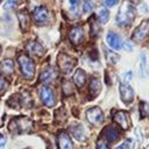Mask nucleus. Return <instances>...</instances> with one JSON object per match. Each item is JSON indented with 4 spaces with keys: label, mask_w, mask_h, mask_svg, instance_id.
<instances>
[{
    "label": "nucleus",
    "mask_w": 149,
    "mask_h": 149,
    "mask_svg": "<svg viewBox=\"0 0 149 149\" xmlns=\"http://www.w3.org/2000/svg\"><path fill=\"white\" fill-rule=\"evenodd\" d=\"M149 35V20L142 21L141 24L134 30L133 33V40L136 42H141Z\"/></svg>",
    "instance_id": "6"
},
{
    "label": "nucleus",
    "mask_w": 149,
    "mask_h": 149,
    "mask_svg": "<svg viewBox=\"0 0 149 149\" xmlns=\"http://www.w3.org/2000/svg\"><path fill=\"white\" fill-rule=\"evenodd\" d=\"M104 5L105 6H114V5H116V1L114 0V1H108V0H106V1H104Z\"/></svg>",
    "instance_id": "35"
},
{
    "label": "nucleus",
    "mask_w": 149,
    "mask_h": 149,
    "mask_svg": "<svg viewBox=\"0 0 149 149\" xmlns=\"http://www.w3.org/2000/svg\"><path fill=\"white\" fill-rule=\"evenodd\" d=\"M134 147H135V142L132 139H127L126 142L119 146L116 149H134Z\"/></svg>",
    "instance_id": "26"
},
{
    "label": "nucleus",
    "mask_w": 149,
    "mask_h": 149,
    "mask_svg": "<svg viewBox=\"0 0 149 149\" xmlns=\"http://www.w3.org/2000/svg\"><path fill=\"white\" fill-rule=\"evenodd\" d=\"M84 13H90L93 9V3L91 1H85L84 2Z\"/></svg>",
    "instance_id": "29"
},
{
    "label": "nucleus",
    "mask_w": 149,
    "mask_h": 149,
    "mask_svg": "<svg viewBox=\"0 0 149 149\" xmlns=\"http://www.w3.org/2000/svg\"><path fill=\"white\" fill-rule=\"evenodd\" d=\"M6 87H7V81H6L2 77H0V92L3 91Z\"/></svg>",
    "instance_id": "30"
},
{
    "label": "nucleus",
    "mask_w": 149,
    "mask_h": 149,
    "mask_svg": "<svg viewBox=\"0 0 149 149\" xmlns=\"http://www.w3.org/2000/svg\"><path fill=\"white\" fill-rule=\"evenodd\" d=\"M26 149H27V148H26Z\"/></svg>",
    "instance_id": "38"
},
{
    "label": "nucleus",
    "mask_w": 149,
    "mask_h": 149,
    "mask_svg": "<svg viewBox=\"0 0 149 149\" xmlns=\"http://www.w3.org/2000/svg\"><path fill=\"white\" fill-rule=\"evenodd\" d=\"M140 111L142 116H149V104L147 101H142L140 105Z\"/></svg>",
    "instance_id": "27"
},
{
    "label": "nucleus",
    "mask_w": 149,
    "mask_h": 149,
    "mask_svg": "<svg viewBox=\"0 0 149 149\" xmlns=\"http://www.w3.org/2000/svg\"><path fill=\"white\" fill-rule=\"evenodd\" d=\"M17 15H19V20H20L21 28H22V29H27V28H28V24H29V17H28L27 13H26V12H20Z\"/></svg>",
    "instance_id": "22"
},
{
    "label": "nucleus",
    "mask_w": 149,
    "mask_h": 149,
    "mask_svg": "<svg viewBox=\"0 0 149 149\" xmlns=\"http://www.w3.org/2000/svg\"><path fill=\"white\" fill-rule=\"evenodd\" d=\"M21 102H22V105L24 106V107H30L31 106V104H33V99L30 98V95L28 94V93H22V95H21Z\"/></svg>",
    "instance_id": "25"
},
{
    "label": "nucleus",
    "mask_w": 149,
    "mask_h": 149,
    "mask_svg": "<svg viewBox=\"0 0 149 149\" xmlns=\"http://www.w3.org/2000/svg\"><path fill=\"white\" fill-rule=\"evenodd\" d=\"M40 97H41L42 102L48 107H51L56 104V97H55L54 90L48 85L42 86L40 88Z\"/></svg>",
    "instance_id": "4"
},
{
    "label": "nucleus",
    "mask_w": 149,
    "mask_h": 149,
    "mask_svg": "<svg viewBox=\"0 0 149 149\" xmlns=\"http://www.w3.org/2000/svg\"><path fill=\"white\" fill-rule=\"evenodd\" d=\"M114 121L122 128V129H128L129 126H130V122H129V116L126 112L123 111H118L114 113V116H113Z\"/></svg>",
    "instance_id": "8"
},
{
    "label": "nucleus",
    "mask_w": 149,
    "mask_h": 149,
    "mask_svg": "<svg viewBox=\"0 0 149 149\" xmlns=\"http://www.w3.org/2000/svg\"><path fill=\"white\" fill-rule=\"evenodd\" d=\"M98 15H99V20H100V22H101V23H106V22L108 21V17H109V13H108V10H107V9H105V8H101V9L99 10Z\"/></svg>",
    "instance_id": "24"
},
{
    "label": "nucleus",
    "mask_w": 149,
    "mask_h": 149,
    "mask_svg": "<svg viewBox=\"0 0 149 149\" xmlns=\"http://www.w3.org/2000/svg\"><path fill=\"white\" fill-rule=\"evenodd\" d=\"M125 49H126L127 51H132V50H133L132 43H130V42H128V41H126V42H125Z\"/></svg>",
    "instance_id": "33"
},
{
    "label": "nucleus",
    "mask_w": 149,
    "mask_h": 149,
    "mask_svg": "<svg viewBox=\"0 0 149 149\" xmlns=\"http://www.w3.org/2000/svg\"><path fill=\"white\" fill-rule=\"evenodd\" d=\"M33 127V121H30V119L24 118V116H20V118H15L10 121L8 128L10 132H15V133H23V132H28Z\"/></svg>",
    "instance_id": "2"
},
{
    "label": "nucleus",
    "mask_w": 149,
    "mask_h": 149,
    "mask_svg": "<svg viewBox=\"0 0 149 149\" xmlns=\"http://www.w3.org/2000/svg\"><path fill=\"white\" fill-rule=\"evenodd\" d=\"M0 54H1V47H0Z\"/></svg>",
    "instance_id": "36"
},
{
    "label": "nucleus",
    "mask_w": 149,
    "mask_h": 149,
    "mask_svg": "<svg viewBox=\"0 0 149 149\" xmlns=\"http://www.w3.org/2000/svg\"><path fill=\"white\" fill-rule=\"evenodd\" d=\"M83 38H84V31H83V29L80 27H74V28L71 29V31H70V40H71V42L74 45L79 44L83 41Z\"/></svg>",
    "instance_id": "12"
},
{
    "label": "nucleus",
    "mask_w": 149,
    "mask_h": 149,
    "mask_svg": "<svg viewBox=\"0 0 149 149\" xmlns=\"http://www.w3.org/2000/svg\"><path fill=\"white\" fill-rule=\"evenodd\" d=\"M56 72H55V70L52 69V68H49V69H47L44 72H42L41 73V77H40V79H41V81H43V83H51L55 78H56Z\"/></svg>",
    "instance_id": "16"
},
{
    "label": "nucleus",
    "mask_w": 149,
    "mask_h": 149,
    "mask_svg": "<svg viewBox=\"0 0 149 149\" xmlns=\"http://www.w3.org/2000/svg\"><path fill=\"white\" fill-rule=\"evenodd\" d=\"M27 49L31 55H35V56H42V54H43L42 45L36 41H30L27 44Z\"/></svg>",
    "instance_id": "15"
},
{
    "label": "nucleus",
    "mask_w": 149,
    "mask_h": 149,
    "mask_svg": "<svg viewBox=\"0 0 149 149\" xmlns=\"http://www.w3.org/2000/svg\"><path fill=\"white\" fill-rule=\"evenodd\" d=\"M6 142H7L6 136H5V135H2V134H0V148H1V147H3V146L6 144Z\"/></svg>",
    "instance_id": "32"
},
{
    "label": "nucleus",
    "mask_w": 149,
    "mask_h": 149,
    "mask_svg": "<svg viewBox=\"0 0 149 149\" xmlns=\"http://www.w3.org/2000/svg\"><path fill=\"white\" fill-rule=\"evenodd\" d=\"M70 132L71 134L78 140V141H81L85 139V133H84V129L80 125H74V126H71L70 127Z\"/></svg>",
    "instance_id": "17"
},
{
    "label": "nucleus",
    "mask_w": 149,
    "mask_h": 149,
    "mask_svg": "<svg viewBox=\"0 0 149 149\" xmlns=\"http://www.w3.org/2000/svg\"><path fill=\"white\" fill-rule=\"evenodd\" d=\"M86 116H87V120L92 125H100L104 120V114H102V112L99 107L88 108L87 112H86Z\"/></svg>",
    "instance_id": "7"
},
{
    "label": "nucleus",
    "mask_w": 149,
    "mask_h": 149,
    "mask_svg": "<svg viewBox=\"0 0 149 149\" xmlns=\"http://www.w3.org/2000/svg\"><path fill=\"white\" fill-rule=\"evenodd\" d=\"M0 71L3 74H6V76L13 74V71H14V63H13V61L8 59V58L2 61L1 64H0Z\"/></svg>",
    "instance_id": "14"
},
{
    "label": "nucleus",
    "mask_w": 149,
    "mask_h": 149,
    "mask_svg": "<svg viewBox=\"0 0 149 149\" xmlns=\"http://www.w3.org/2000/svg\"><path fill=\"white\" fill-rule=\"evenodd\" d=\"M58 141V148L59 149H73V144L69 137V135L65 132H61L57 137Z\"/></svg>",
    "instance_id": "11"
},
{
    "label": "nucleus",
    "mask_w": 149,
    "mask_h": 149,
    "mask_svg": "<svg viewBox=\"0 0 149 149\" xmlns=\"http://www.w3.org/2000/svg\"><path fill=\"white\" fill-rule=\"evenodd\" d=\"M139 72L141 77L147 76V58L146 55L141 54L140 55V59H139Z\"/></svg>",
    "instance_id": "19"
},
{
    "label": "nucleus",
    "mask_w": 149,
    "mask_h": 149,
    "mask_svg": "<svg viewBox=\"0 0 149 149\" xmlns=\"http://www.w3.org/2000/svg\"><path fill=\"white\" fill-rule=\"evenodd\" d=\"M133 78V73L132 71H128V72H125L122 76H121V83L122 85H128V81Z\"/></svg>",
    "instance_id": "28"
},
{
    "label": "nucleus",
    "mask_w": 149,
    "mask_h": 149,
    "mask_svg": "<svg viewBox=\"0 0 149 149\" xmlns=\"http://www.w3.org/2000/svg\"><path fill=\"white\" fill-rule=\"evenodd\" d=\"M120 95L122 101L126 104H130L134 100V90L130 85H120Z\"/></svg>",
    "instance_id": "9"
},
{
    "label": "nucleus",
    "mask_w": 149,
    "mask_h": 149,
    "mask_svg": "<svg viewBox=\"0 0 149 149\" xmlns=\"http://www.w3.org/2000/svg\"><path fill=\"white\" fill-rule=\"evenodd\" d=\"M48 10L45 7H36L33 12V17L37 23H45L48 21Z\"/></svg>",
    "instance_id": "10"
},
{
    "label": "nucleus",
    "mask_w": 149,
    "mask_h": 149,
    "mask_svg": "<svg viewBox=\"0 0 149 149\" xmlns=\"http://www.w3.org/2000/svg\"><path fill=\"white\" fill-rule=\"evenodd\" d=\"M147 149H149V146H148V147H147Z\"/></svg>",
    "instance_id": "37"
},
{
    "label": "nucleus",
    "mask_w": 149,
    "mask_h": 149,
    "mask_svg": "<svg viewBox=\"0 0 149 149\" xmlns=\"http://www.w3.org/2000/svg\"><path fill=\"white\" fill-rule=\"evenodd\" d=\"M17 61H19V64H20V68H21V71L24 76V78L27 79H31L35 74V65H34V62L26 55H20L17 57Z\"/></svg>",
    "instance_id": "3"
},
{
    "label": "nucleus",
    "mask_w": 149,
    "mask_h": 149,
    "mask_svg": "<svg viewBox=\"0 0 149 149\" xmlns=\"http://www.w3.org/2000/svg\"><path fill=\"white\" fill-rule=\"evenodd\" d=\"M16 5H17V2H15V1H8V2L5 3V7L6 8H8V7H15Z\"/></svg>",
    "instance_id": "34"
},
{
    "label": "nucleus",
    "mask_w": 149,
    "mask_h": 149,
    "mask_svg": "<svg viewBox=\"0 0 149 149\" xmlns=\"http://www.w3.org/2000/svg\"><path fill=\"white\" fill-rule=\"evenodd\" d=\"M85 80H86V74H85V72H84L81 69L77 70L76 73H74V76H73V81H74V84H76L78 87H81V86H84Z\"/></svg>",
    "instance_id": "18"
},
{
    "label": "nucleus",
    "mask_w": 149,
    "mask_h": 149,
    "mask_svg": "<svg viewBox=\"0 0 149 149\" xmlns=\"http://www.w3.org/2000/svg\"><path fill=\"white\" fill-rule=\"evenodd\" d=\"M134 8L129 2H123L120 7L118 15H116V22L120 26H128L133 19H134Z\"/></svg>",
    "instance_id": "1"
},
{
    "label": "nucleus",
    "mask_w": 149,
    "mask_h": 149,
    "mask_svg": "<svg viewBox=\"0 0 149 149\" xmlns=\"http://www.w3.org/2000/svg\"><path fill=\"white\" fill-rule=\"evenodd\" d=\"M106 40H107V43L109 44V47H112L113 49L119 50L121 48V40H120V37H119L118 34H115L113 31H109L107 34Z\"/></svg>",
    "instance_id": "13"
},
{
    "label": "nucleus",
    "mask_w": 149,
    "mask_h": 149,
    "mask_svg": "<svg viewBox=\"0 0 149 149\" xmlns=\"http://www.w3.org/2000/svg\"><path fill=\"white\" fill-rule=\"evenodd\" d=\"M100 88H101L100 80L97 79V78H92L91 79V83H90V92L92 93V95L98 94V92L100 91Z\"/></svg>",
    "instance_id": "21"
},
{
    "label": "nucleus",
    "mask_w": 149,
    "mask_h": 149,
    "mask_svg": "<svg viewBox=\"0 0 149 149\" xmlns=\"http://www.w3.org/2000/svg\"><path fill=\"white\" fill-rule=\"evenodd\" d=\"M74 64H76V61L72 57H70V56H68L65 54H59V56H58V65H59V69H61V71L63 73L70 74L72 69H73V66H74Z\"/></svg>",
    "instance_id": "5"
},
{
    "label": "nucleus",
    "mask_w": 149,
    "mask_h": 149,
    "mask_svg": "<svg viewBox=\"0 0 149 149\" xmlns=\"http://www.w3.org/2000/svg\"><path fill=\"white\" fill-rule=\"evenodd\" d=\"M105 54H106V59H107L109 63H112V64H115V63L120 59L119 55H116L115 52H113V51H111V50H108V49H105Z\"/></svg>",
    "instance_id": "23"
},
{
    "label": "nucleus",
    "mask_w": 149,
    "mask_h": 149,
    "mask_svg": "<svg viewBox=\"0 0 149 149\" xmlns=\"http://www.w3.org/2000/svg\"><path fill=\"white\" fill-rule=\"evenodd\" d=\"M105 135H106V139H107L108 141L113 142V141L118 140V137H119V132H118L116 128H114V127H107V128L105 129Z\"/></svg>",
    "instance_id": "20"
},
{
    "label": "nucleus",
    "mask_w": 149,
    "mask_h": 149,
    "mask_svg": "<svg viewBox=\"0 0 149 149\" xmlns=\"http://www.w3.org/2000/svg\"><path fill=\"white\" fill-rule=\"evenodd\" d=\"M97 149H109V148L107 147V144L104 141H99L97 143Z\"/></svg>",
    "instance_id": "31"
}]
</instances>
